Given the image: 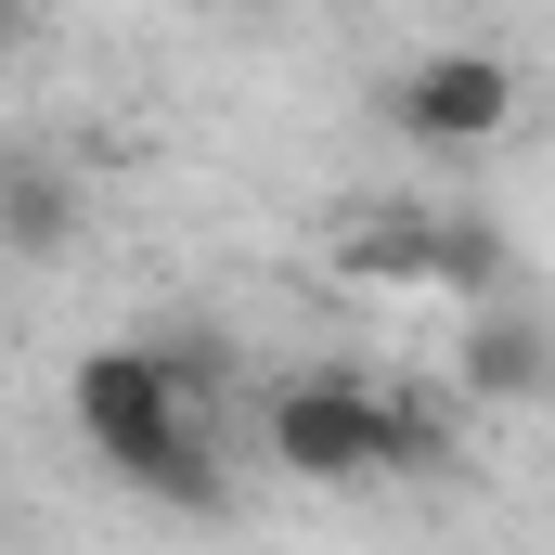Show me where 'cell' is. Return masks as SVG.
Returning <instances> with one entry per match:
<instances>
[{
  "instance_id": "obj_1",
  "label": "cell",
  "mask_w": 555,
  "mask_h": 555,
  "mask_svg": "<svg viewBox=\"0 0 555 555\" xmlns=\"http://www.w3.org/2000/svg\"><path fill=\"white\" fill-rule=\"evenodd\" d=\"M207 388H220V349L130 336V349H91L65 401H78V439H91L104 478H130L142 504H168V517H233V465H220Z\"/></svg>"
},
{
  "instance_id": "obj_2",
  "label": "cell",
  "mask_w": 555,
  "mask_h": 555,
  "mask_svg": "<svg viewBox=\"0 0 555 555\" xmlns=\"http://www.w3.org/2000/svg\"><path fill=\"white\" fill-rule=\"evenodd\" d=\"M336 272L349 284H401V297H465V310H504L517 297L504 220L478 194H362L336 220Z\"/></svg>"
},
{
  "instance_id": "obj_3",
  "label": "cell",
  "mask_w": 555,
  "mask_h": 555,
  "mask_svg": "<svg viewBox=\"0 0 555 555\" xmlns=\"http://www.w3.org/2000/svg\"><path fill=\"white\" fill-rule=\"evenodd\" d=\"M375 117L401 142H426V155H478V142L517 130V65H504L491 39H439V52H414V65L375 91Z\"/></svg>"
},
{
  "instance_id": "obj_4",
  "label": "cell",
  "mask_w": 555,
  "mask_h": 555,
  "mask_svg": "<svg viewBox=\"0 0 555 555\" xmlns=\"http://www.w3.org/2000/svg\"><path fill=\"white\" fill-rule=\"evenodd\" d=\"M259 439H272L284 478H310V491L388 478V388H375V375H284Z\"/></svg>"
},
{
  "instance_id": "obj_5",
  "label": "cell",
  "mask_w": 555,
  "mask_h": 555,
  "mask_svg": "<svg viewBox=\"0 0 555 555\" xmlns=\"http://www.w3.org/2000/svg\"><path fill=\"white\" fill-rule=\"evenodd\" d=\"M555 388V323L543 310H465V349H452V401H478V414H517V401H543Z\"/></svg>"
},
{
  "instance_id": "obj_6",
  "label": "cell",
  "mask_w": 555,
  "mask_h": 555,
  "mask_svg": "<svg viewBox=\"0 0 555 555\" xmlns=\"http://www.w3.org/2000/svg\"><path fill=\"white\" fill-rule=\"evenodd\" d=\"M0 207H13V259H52L65 220H78V194H65L52 155H13V168H0Z\"/></svg>"
},
{
  "instance_id": "obj_7",
  "label": "cell",
  "mask_w": 555,
  "mask_h": 555,
  "mask_svg": "<svg viewBox=\"0 0 555 555\" xmlns=\"http://www.w3.org/2000/svg\"><path fill=\"white\" fill-rule=\"evenodd\" d=\"M452 465V388H388V478H439Z\"/></svg>"
}]
</instances>
